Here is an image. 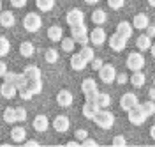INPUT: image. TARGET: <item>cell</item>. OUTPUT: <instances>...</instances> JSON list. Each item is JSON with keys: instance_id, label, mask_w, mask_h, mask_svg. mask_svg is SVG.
Listing matches in <instances>:
<instances>
[{"instance_id": "11a10c76", "label": "cell", "mask_w": 155, "mask_h": 147, "mask_svg": "<svg viewBox=\"0 0 155 147\" xmlns=\"http://www.w3.org/2000/svg\"><path fill=\"white\" fill-rule=\"evenodd\" d=\"M85 2H87V4H90V5H92V4H97L99 0H85Z\"/></svg>"}, {"instance_id": "ab89813d", "label": "cell", "mask_w": 155, "mask_h": 147, "mask_svg": "<svg viewBox=\"0 0 155 147\" xmlns=\"http://www.w3.org/2000/svg\"><path fill=\"white\" fill-rule=\"evenodd\" d=\"M18 92H19V96H21V99H23V101H30V99L34 98V94H32L27 87L21 89V90H18Z\"/></svg>"}, {"instance_id": "7dc6e473", "label": "cell", "mask_w": 155, "mask_h": 147, "mask_svg": "<svg viewBox=\"0 0 155 147\" xmlns=\"http://www.w3.org/2000/svg\"><path fill=\"white\" fill-rule=\"evenodd\" d=\"M81 144H83V145H87V147H92V145H97V142L95 140H94V138H85V140H83V142H81Z\"/></svg>"}, {"instance_id": "cb8c5ba5", "label": "cell", "mask_w": 155, "mask_h": 147, "mask_svg": "<svg viewBox=\"0 0 155 147\" xmlns=\"http://www.w3.org/2000/svg\"><path fill=\"white\" fill-rule=\"evenodd\" d=\"M19 53H21V57H32L34 53H35V48H34V44L30 43V41H23L21 44H19Z\"/></svg>"}, {"instance_id": "7402d4cb", "label": "cell", "mask_w": 155, "mask_h": 147, "mask_svg": "<svg viewBox=\"0 0 155 147\" xmlns=\"http://www.w3.org/2000/svg\"><path fill=\"white\" fill-rule=\"evenodd\" d=\"M62 36H64V30H62V27L53 25V27H49V29H48V37H49V41L58 43V41L62 39Z\"/></svg>"}, {"instance_id": "d590c367", "label": "cell", "mask_w": 155, "mask_h": 147, "mask_svg": "<svg viewBox=\"0 0 155 147\" xmlns=\"http://www.w3.org/2000/svg\"><path fill=\"white\" fill-rule=\"evenodd\" d=\"M9 50H11V43L7 41V37L0 36V57H5L9 53Z\"/></svg>"}, {"instance_id": "f6af8a7d", "label": "cell", "mask_w": 155, "mask_h": 147, "mask_svg": "<svg viewBox=\"0 0 155 147\" xmlns=\"http://www.w3.org/2000/svg\"><path fill=\"white\" fill-rule=\"evenodd\" d=\"M11 5L21 9V7H25V5H27V0H11Z\"/></svg>"}, {"instance_id": "9f6ffc18", "label": "cell", "mask_w": 155, "mask_h": 147, "mask_svg": "<svg viewBox=\"0 0 155 147\" xmlns=\"http://www.w3.org/2000/svg\"><path fill=\"white\" fill-rule=\"evenodd\" d=\"M148 4H150L152 7H155V0H148Z\"/></svg>"}, {"instance_id": "2e32d148", "label": "cell", "mask_w": 155, "mask_h": 147, "mask_svg": "<svg viewBox=\"0 0 155 147\" xmlns=\"http://www.w3.org/2000/svg\"><path fill=\"white\" fill-rule=\"evenodd\" d=\"M132 30H134V27H132V23H129V21H120V23L116 25V34H120V36L125 37V39H129V37L132 36Z\"/></svg>"}, {"instance_id": "b9f144b4", "label": "cell", "mask_w": 155, "mask_h": 147, "mask_svg": "<svg viewBox=\"0 0 155 147\" xmlns=\"http://www.w3.org/2000/svg\"><path fill=\"white\" fill-rule=\"evenodd\" d=\"M87 137H88L87 129H78V131H76V140H78V142H83Z\"/></svg>"}, {"instance_id": "d4e9b609", "label": "cell", "mask_w": 155, "mask_h": 147, "mask_svg": "<svg viewBox=\"0 0 155 147\" xmlns=\"http://www.w3.org/2000/svg\"><path fill=\"white\" fill-rule=\"evenodd\" d=\"M95 105L99 108H107L109 105H111V96H109V94H106V92H97Z\"/></svg>"}, {"instance_id": "4316f807", "label": "cell", "mask_w": 155, "mask_h": 147, "mask_svg": "<svg viewBox=\"0 0 155 147\" xmlns=\"http://www.w3.org/2000/svg\"><path fill=\"white\" fill-rule=\"evenodd\" d=\"M107 20V16H106V12L102 9H95L94 12H92V21L95 23V25H104Z\"/></svg>"}, {"instance_id": "9c48e42d", "label": "cell", "mask_w": 155, "mask_h": 147, "mask_svg": "<svg viewBox=\"0 0 155 147\" xmlns=\"http://www.w3.org/2000/svg\"><path fill=\"white\" fill-rule=\"evenodd\" d=\"M88 37H90V41H92V44L101 46V44L106 43V30L102 29L101 25H97L95 29L92 30V34H88Z\"/></svg>"}, {"instance_id": "f1b7e54d", "label": "cell", "mask_w": 155, "mask_h": 147, "mask_svg": "<svg viewBox=\"0 0 155 147\" xmlns=\"http://www.w3.org/2000/svg\"><path fill=\"white\" fill-rule=\"evenodd\" d=\"M97 110H99V107H97L95 103H87L85 101V107H83V115L87 119H92L94 115L97 114Z\"/></svg>"}, {"instance_id": "7a4b0ae2", "label": "cell", "mask_w": 155, "mask_h": 147, "mask_svg": "<svg viewBox=\"0 0 155 147\" xmlns=\"http://www.w3.org/2000/svg\"><path fill=\"white\" fill-rule=\"evenodd\" d=\"M71 36H72L74 43H79L81 46L90 43V37H88V29H87V25H85V23L72 25V27H71Z\"/></svg>"}, {"instance_id": "1f68e13d", "label": "cell", "mask_w": 155, "mask_h": 147, "mask_svg": "<svg viewBox=\"0 0 155 147\" xmlns=\"http://www.w3.org/2000/svg\"><path fill=\"white\" fill-rule=\"evenodd\" d=\"M139 108L143 110V114H145L146 117H150V115H153L155 114V103L153 101H145V103H141Z\"/></svg>"}, {"instance_id": "681fc988", "label": "cell", "mask_w": 155, "mask_h": 147, "mask_svg": "<svg viewBox=\"0 0 155 147\" xmlns=\"http://www.w3.org/2000/svg\"><path fill=\"white\" fill-rule=\"evenodd\" d=\"M146 29H148V34H146V36H150V37H153V36H155V27H153V25H148Z\"/></svg>"}, {"instance_id": "83f0119b", "label": "cell", "mask_w": 155, "mask_h": 147, "mask_svg": "<svg viewBox=\"0 0 155 147\" xmlns=\"http://www.w3.org/2000/svg\"><path fill=\"white\" fill-rule=\"evenodd\" d=\"M35 5H37L39 11L42 12H48L55 7V0H35Z\"/></svg>"}, {"instance_id": "f546056e", "label": "cell", "mask_w": 155, "mask_h": 147, "mask_svg": "<svg viewBox=\"0 0 155 147\" xmlns=\"http://www.w3.org/2000/svg\"><path fill=\"white\" fill-rule=\"evenodd\" d=\"M81 90H83V94L85 92H92V90H99L97 89V82L94 78H85L83 83H81Z\"/></svg>"}, {"instance_id": "484cf974", "label": "cell", "mask_w": 155, "mask_h": 147, "mask_svg": "<svg viewBox=\"0 0 155 147\" xmlns=\"http://www.w3.org/2000/svg\"><path fill=\"white\" fill-rule=\"evenodd\" d=\"M27 89H28L34 96H35V94H41V90H42V80L41 78L28 80V82H27Z\"/></svg>"}, {"instance_id": "e575fe53", "label": "cell", "mask_w": 155, "mask_h": 147, "mask_svg": "<svg viewBox=\"0 0 155 147\" xmlns=\"http://www.w3.org/2000/svg\"><path fill=\"white\" fill-rule=\"evenodd\" d=\"M44 59H46V62H48V64H55V62H58V51H57L55 48L46 50V53H44Z\"/></svg>"}, {"instance_id": "f35d334b", "label": "cell", "mask_w": 155, "mask_h": 147, "mask_svg": "<svg viewBox=\"0 0 155 147\" xmlns=\"http://www.w3.org/2000/svg\"><path fill=\"white\" fill-rule=\"evenodd\" d=\"M124 4H125V0H107V5H109L111 9H115V11L122 9Z\"/></svg>"}, {"instance_id": "f5cc1de1", "label": "cell", "mask_w": 155, "mask_h": 147, "mask_svg": "<svg viewBox=\"0 0 155 147\" xmlns=\"http://www.w3.org/2000/svg\"><path fill=\"white\" fill-rule=\"evenodd\" d=\"M150 135H152V138L155 140V124H153L152 128H150Z\"/></svg>"}, {"instance_id": "44dd1931", "label": "cell", "mask_w": 155, "mask_h": 147, "mask_svg": "<svg viewBox=\"0 0 155 147\" xmlns=\"http://www.w3.org/2000/svg\"><path fill=\"white\" fill-rule=\"evenodd\" d=\"M129 82L134 87H143L146 82V76H145V73H141V71H132V76L129 78Z\"/></svg>"}, {"instance_id": "e0dca14e", "label": "cell", "mask_w": 155, "mask_h": 147, "mask_svg": "<svg viewBox=\"0 0 155 147\" xmlns=\"http://www.w3.org/2000/svg\"><path fill=\"white\" fill-rule=\"evenodd\" d=\"M14 23H16V18L11 11H0V25L2 27L11 29V27H14Z\"/></svg>"}, {"instance_id": "4dcf8cb0", "label": "cell", "mask_w": 155, "mask_h": 147, "mask_svg": "<svg viewBox=\"0 0 155 147\" xmlns=\"http://www.w3.org/2000/svg\"><path fill=\"white\" fill-rule=\"evenodd\" d=\"M79 55H81V59L85 60L87 64H90L92 59H94V50L90 48L88 44H83V48L79 50Z\"/></svg>"}, {"instance_id": "6da1fadb", "label": "cell", "mask_w": 155, "mask_h": 147, "mask_svg": "<svg viewBox=\"0 0 155 147\" xmlns=\"http://www.w3.org/2000/svg\"><path fill=\"white\" fill-rule=\"evenodd\" d=\"M92 121H94L101 129H111L113 124H115V115H113L109 110H106V108H99L97 114L92 117Z\"/></svg>"}, {"instance_id": "ac0fdd59", "label": "cell", "mask_w": 155, "mask_h": 147, "mask_svg": "<svg viewBox=\"0 0 155 147\" xmlns=\"http://www.w3.org/2000/svg\"><path fill=\"white\" fill-rule=\"evenodd\" d=\"M23 75L27 76V80H37V78H42V71H41V68H37V66H27V68L23 69Z\"/></svg>"}, {"instance_id": "7c38bea8", "label": "cell", "mask_w": 155, "mask_h": 147, "mask_svg": "<svg viewBox=\"0 0 155 147\" xmlns=\"http://www.w3.org/2000/svg\"><path fill=\"white\" fill-rule=\"evenodd\" d=\"M69 126H71V121L65 115H57V117L53 119V128H55V131H58V133H65L69 129Z\"/></svg>"}, {"instance_id": "5bb4252c", "label": "cell", "mask_w": 155, "mask_h": 147, "mask_svg": "<svg viewBox=\"0 0 155 147\" xmlns=\"http://www.w3.org/2000/svg\"><path fill=\"white\" fill-rule=\"evenodd\" d=\"M32 126H34V129L35 131H39V133H44L46 129L49 128V121L46 115H35V119H34V122H32Z\"/></svg>"}, {"instance_id": "603a6c76", "label": "cell", "mask_w": 155, "mask_h": 147, "mask_svg": "<svg viewBox=\"0 0 155 147\" xmlns=\"http://www.w3.org/2000/svg\"><path fill=\"white\" fill-rule=\"evenodd\" d=\"M71 68L74 69V71H83V69L87 68V62L81 59L79 53H74V55L71 57Z\"/></svg>"}, {"instance_id": "8fae6325", "label": "cell", "mask_w": 155, "mask_h": 147, "mask_svg": "<svg viewBox=\"0 0 155 147\" xmlns=\"http://www.w3.org/2000/svg\"><path fill=\"white\" fill-rule=\"evenodd\" d=\"M72 101H74V96H72V92L67 90V89H62L57 94V103L60 107H71Z\"/></svg>"}, {"instance_id": "5b68a950", "label": "cell", "mask_w": 155, "mask_h": 147, "mask_svg": "<svg viewBox=\"0 0 155 147\" xmlns=\"http://www.w3.org/2000/svg\"><path fill=\"white\" fill-rule=\"evenodd\" d=\"M99 78L102 80L104 83H113L116 78V69L113 64H102L99 69Z\"/></svg>"}, {"instance_id": "7bdbcfd3", "label": "cell", "mask_w": 155, "mask_h": 147, "mask_svg": "<svg viewBox=\"0 0 155 147\" xmlns=\"http://www.w3.org/2000/svg\"><path fill=\"white\" fill-rule=\"evenodd\" d=\"M116 82H118V85H124V83H127L129 82V76H127L125 73H120V75H116Z\"/></svg>"}, {"instance_id": "d6a6232c", "label": "cell", "mask_w": 155, "mask_h": 147, "mask_svg": "<svg viewBox=\"0 0 155 147\" xmlns=\"http://www.w3.org/2000/svg\"><path fill=\"white\" fill-rule=\"evenodd\" d=\"M27 82H28V80H27V76H25L23 73H21V75H18V73H16V76H14V80H12L14 87L18 89V90H21V89L27 87Z\"/></svg>"}, {"instance_id": "836d02e7", "label": "cell", "mask_w": 155, "mask_h": 147, "mask_svg": "<svg viewBox=\"0 0 155 147\" xmlns=\"http://www.w3.org/2000/svg\"><path fill=\"white\" fill-rule=\"evenodd\" d=\"M60 44H62V50H64V51L71 53V51L74 50V44H76V43H74L72 37H62V39H60Z\"/></svg>"}, {"instance_id": "30bf717a", "label": "cell", "mask_w": 155, "mask_h": 147, "mask_svg": "<svg viewBox=\"0 0 155 147\" xmlns=\"http://www.w3.org/2000/svg\"><path fill=\"white\" fill-rule=\"evenodd\" d=\"M107 43H109V48L113 50V51H124V50L127 48V39L122 37L120 34H116V32L109 37Z\"/></svg>"}, {"instance_id": "52a82bcc", "label": "cell", "mask_w": 155, "mask_h": 147, "mask_svg": "<svg viewBox=\"0 0 155 147\" xmlns=\"http://www.w3.org/2000/svg\"><path fill=\"white\" fill-rule=\"evenodd\" d=\"M65 21H67L69 27L85 23V12H83L81 9H71L67 14H65Z\"/></svg>"}, {"instance_id": "db71d44e", "label": "cell", "mask_w": 155, "mask_h": 147, "mask_svg": "<svg viewBox=\"0 0 155 147\" xmlns=\"http://www.w3.org/2000/svg\"><path fill=\"white\" fill-rule=\"evenodd\" d=\"M150 53H152V57L155 59V44H152V46H150Z\"/></svg>"}, {"instance_id": "60d3db41", "label": "cell", "mask_w": 155, "mask_h": 147, "mask_svg": "<svg viewBox=\"0 0 155 147\" xmlns=\"http://www.w3.org/2000/svg\"><path fill=\"white\" fill-rule=\"evenodd\" d=\"M97 92H99V90L85 92V101H87V103H95V99H97Z\"/></svg>"}, {"instance_id": "c3c4849f", "label": "cell", "mask_w": 155, "mask_h": 147, "mask_svg": "<svg viewBox=\"0 0 155 147\" xmlns=\"http://www.w3.org/2000/svg\"><path fill=\"white\" fill-rule=\"evenodd\" d=\"M5 73H7V64H5L4 60H0V78H2Z\"/></svg>"}, {"instance_id": "9a60e30c", "label": "cell", "mask_w": 155, "mask_h": 147, "mask_svg": "<svg viewBox=\"0 0 155 147\" xmlns=\"http://www.w3.org/2000/svg\"><path fill=\"white\" fill-rule=\"evenodd\" d=\"M134 23H132V27L137 30H145L148 25H150V18H148V14H145V12H139V14H136L134 16Z\"/></svg>"}, {"instance_id": "f907efd6", "label": "cell", "mask_w": 155, "mask_h": 147, "mask_svg": "<svg viewBox=\"0 0 155 147\" xmlns=\"http://www.w3.org/2000/svg\"><path fill=\"white\" fill-rule=\"evenodd\" d=\"M148 94H150V98H152V99H155V87L150 89V90H148Z\"/></svg>"}, {"instance_id": "3957f363", "label": "cell", "mask_w": 155, "mask_h": 147, "mask_svg": "<svg viewBox=\"0 0 155 147\" xmlns=\"http://www.w3.org/2000/svg\"><path fill=\"white\" fill-rule=\"evenodd\" d=\"M23 27L27 32H37L42 27V20L37 12H28L25 18H23Z\"/></svg>"}, {"instance_id": "d6986e66", "label": "cell", "mask_w": 155, "mask_h": 147, "mask_svg": "<svg viewBox=\"0 0 155 147\" xmlns=\"http://www.w3.org/2000/svg\"><path fill=\"white\" fill-rule=\"evenodd\" d=\"M11 138H12L16 144L25 142V138H27V131H25V128H21V126L12 128V129H11Z\"/></svg>"}, {"instance_id": "ffe728a7", "label": "cell", "mask_w": 155, "mask_h": 147, "mask_svg": "<svg viewBox=\"0 0 155 147\" xmlns=\"http://www.w3.org/2000/svg\"><path fill=\"white\" fill-rule=\"evenodd\" d=\"M136 46H137V50H141V51H148L150 50V46H152V37L150 36H139L137 39H136Z\"/></svg>"}, {"instance_id": "6f0895ef", "label": "cell", "mask_w": 155, "mask_h": 147, "mask_svg": "<svg viewBox=\"0 0 155 147\" xmlns=\"http://www.w3.org/2000/svg\"><path fill=\"white\" fill-rule=\"evenodd\" d=\"M0 11H2V0H0Z\"/></svg>"}, {"instance_id": "74e56055", "label": "cell", "mask_w": 155, "mask_h": 147, "mask_svg": "<svg viewBox=\"0 0 155 147\" xmlns=\"http://www.w3.org/2000/svg\"><path fill=\"white\" fill-rule=\"evenodd\" d=\"M14 112H16V122H23V121H27V110L23 107H18V108H14Z\"/></svg>"}, {"instance_id": "816d5d0a", "label": "cell", "mask_w": 155, "mask_h": 147, "mask_svg": "<svg viewBox=\"0 0 155 147\" xmlns=\"http://www.w3.org/2000/svg\"><path fill=\"white\" fill-rule=\"evenodd\" d=\"M27 145H39V142H37V140H28V142H27Z\"/></svg>"}, {"instance_id": "ee69618b", "label": "cell", "mask_w": 155, "mask_h": 147, "mask_svg": "<svg viewBox=\"0 0 155 147\" xmlns=\"http://www.w3.org/2000/svg\"><path fill=\"white\" fill-rule=\"evenodd\" d=\"M90 64H92V69H95V71H99V69H101V66H102L104 62H102V59H95V57H94Z\"/></svg>"}, {"instance_id": "4fadbf2b", "label": "cell", "mask_w": 155, "mask_h": 147, "mask_svg": "<svg viewBox=\"0 0 155 147\" xmlns=\"http://www.w3.org/2000/svg\"><path fill=\"white\" fill-rule=\"evenodd\" d=\"M0 94H2V98H5V99H12L18 94V89L14 87L12 82H4L0 85Z\"/></svg>"}, {"instance_id": "ba28073f", "label": "cell", "mask_w": 155, "mask_h": 147, "mask_svg": "<svg viewBox=\"0 0 155 147\" xmlns=\"http://www.w3.org/2000/svg\"><path fill=\"white\" fill-rule=\"evenodd\" d=\"M137 103H139V101H137V96H136L134 92H125V94L120 98V108L125 110V112H129L130 108H134Z\"/></svg>"}, {"instance_id": "277c9868", "label": "cell", "mask_w": 155, "mask_h": 147, "mask_svg": "<svg viewBox=\"0 0 155 147\" xmlns=\"http://www.w3.org/2000/svg\"><path fill=\"white\" fill-rule=\"evenodd\" d=\"M125 64L130 71H141V69L145 68V57H143L141 51H136V53L132 51V53H129Z\"/></svg>"}, {"instance_id": "bcb514c9", "label": "cell", "mask_w": 155, "mask_h": 147, "mask_svg": "<svg viewBox=\"0 0 155 147\" xmlns=\"http://www.w3.org/2000/svg\"><path fill=\"white\" fill-rule=\"evenodd\" d=\"M127 142H125V138L122 137V135H118V137L113 138V145H125Z\"/></svg>"}, {"instance_id": "8d00e7d4", "label": "cell", "mask_w": 155, "mask_h": 147, "mask_svg": "<svg viewBox=\"0 0 155 147\" xmlns=\"http://www.w3.org/2000/svg\"><path fill=\"white\" fill-rule=\"evenodd\" d=\"M4 121L7 124H14L16 122V112H14V108H5L4 110Z\"/></svg>"}, {"instance_id": "8992f818", "label": "cell", "mask_w": 155, "mask_h": 147, "mask_svg": "<svg viewBox=\"0 0 155 147\" xmlns=\"http://www.w3.org/2000/svg\"><path fill=\"white\" fill-rule=\"evenodd\" d=\"M127 114H129V121H130V124H134V126H141V124L146 121V115L143 114V110L139 108V103H137L134 108H130Z\"/></svg>"}]
</instances>
